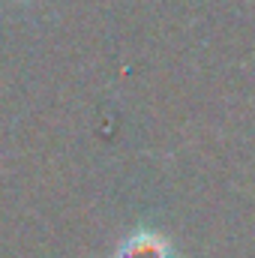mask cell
<instances>
[{"instance_id": "cell-1", "label": "cell", "mask_w": 255, "mask_h": 258, "mask_svg": "<svg viewBox=\"0 0 255 258\" xmlns=\"http://www.w3.org/2000/svg\"><path fill=\"white\" fill-rule=\"evenodd\" d=\"M111 258H177V249L159 228L138 225L117 243Z\"/></svg>"}]
</instances>
